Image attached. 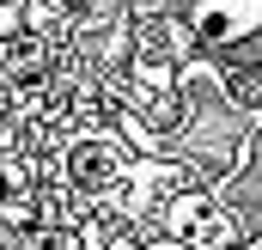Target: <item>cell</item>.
I'll return each instance as SVG.
<instances>
[{
    "instance_id": "obj_1",
    "label": "cell",
    "mask_w": 262,
    "mask_h": 250,
    "mask_svg": "<svg viewBox=\"0 0 262 250\" xmlns=\"http://www.w3.org/2000/svg\"><path fill=\"white\" fill-rule=\"evenodd\" d=\"M171 232H177L189 250H226L232 238H238L232 220H226L213 201H201V195H177V201H171Z\"/></svg>"
},
{
    "instance_id": "obj_2",
    "label": "cell",
    "mask_w": 262,
    "mask_h": 250,
    "mask_svg": "<svg viewBox=\"0 0 262 250\" xmlns=\"http://www.w3.org/2000/svg\"><path fill=\"white\" fill-rule=\"evenodd\" d=\"M61 171H67V189H104L116 177V153H110L104 134H79V140L67 147Z\"/></svg>"
},
{
    "instance_id": "obj_3",
    "label": "cell",
    "mask_w": 262,
    "mask_h": 250,
    "mask_svg": "<svg viewBox=\"0 0 262 250\" xmlns=\"http://www.w3.org/2000/svg\"><path fill=\"white\" fill-rule=\"evenodd\" d=\"M43 67H49L43 37H6V49H0V73H6L12 86H31V79H43Z\"/></svg>"
},
{
    "instance_id": "obj_4",
    "label": "cell",
    "mask_w": 262,
    "mask_h": 250,
    "mask_svg": "<svg viewBox=\"0 0 262 250\" xmlns=\"http://www.w3.org/2000/svg\"><path fill=\"white\" fill-rule=\"evenodd\" d=\"M165 86H171L165 67H140V73H134V104L152 110V116H165Z\"/></svg>"
},
{
    "instance_id": "obj_5",
    "label": "cell",
    "mask_w": 262,
    "mask_h": 250,
    "mask_svg": "<svg viewBox=\"0 0 262 250\" xmlns=\"http://www.w3.org/2000/svg\"><path fill=\"white\" fill-rule=\"evenodd\" d=\"M31 220H37L31 195H0V226H31Z\"/></svg>"
},
{
    "instance_id": "obj_6",
    "label": "cell",
    "mask_w": 262,
    "mask_h": 250,
    "mask_svg": "<svg viewBox=\"0 0 262 250\" xmlns=\"http://www.w3.org/2000/svg\"><path fill=\"white\" fill-rule=\"evenodd\" d=\"M110 238H116V232H110L104 220H92V226L79 232V250H110Z\"/></svg>"
},
{
    "instance_id": "obj_7",
    "label": "cell",
    "mask_w": 262,
    "mask_h": 250,
    "mask_svg": "<svg viewBox=\"0 0 262 250\" xmlns=\"http://www.w3.org/2000/svg\"><path fill=\"white\" fill-rule=\"evenodd\" d=\"M256 250H262V244H256Z\"/></svg>"
}]
</instances>
